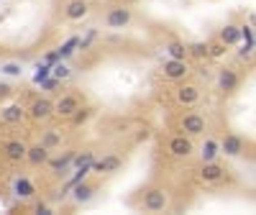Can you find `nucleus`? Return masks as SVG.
Here are the masks:
<instances>
[{
    "label": "nucleus",
    "instance_id": "aec40b11",
    "mask_svg": "<svg viewBox=\"0 0 256 215\" xmlns=\"http://www.w3.org/2000/svg\"><path fill=\"white\" fill-rule=\"evenodd\" d=\"M221 41L225 46H236L241 41V33H239V26L236 23H225V29H221Z\"/></svg>",
    "mask_w": 256,
    "mask_h": 215
},
{
    "label": "nucleus",
    "instance_id": "7c9ffc66",
    "mask_svg": "<svg viewBox=\"0 0 256 215\" xmlns=\"http://www.w3.org/2000/svg\"><path fill=\"white\" fill-rule=\"evenodd\" d=\"M239 33H241V39L246 44H254V29L251 26H239Z\"/></svg>",
    "mask_w": 256,
    "mask_h": 215
},
{
    "label": "nucleus",
    "instance_id": "dca6fc26",
    "mask_svg": "<svg viewBox=\"0 0 256 215\" xmlns=\"http://www.w3.org/2000/svg\"><path fill=\"white\" fill-rule=\"evenodd\" d=\"M93 197H95V187L90 184V182H85V179L72 187V200H75L77 205H87Z\"/></svg>",
    "mask_w": 256,
    "mask_h": 215
},
{
    "label": "nucleus",
    "instance_id": "9b49d317",
    "mask_svg": "<svg viewBox=\"0 0 256 215\" xmlns=\"http://www.w3.org/2000/svg\"><path fill=\"white\" fill-rule=\"evenodd\" d=\"M23 118H26V108L21 103H13V105L0 108V121H3L5 125H16V123H21Z\"/></svg>",
    "mask_w": 256,
    "mask_h": 215
},
{
    "label": "nucleus",
    "instance_id": "f704fd0d",
    "mask_svg": "<svg viewBox=\"0 0 256 215\" xmlns=\"http://www.w3.org/2000/svg\"><path fill=\"white\" fill-rule=\"evenodd\" d=\"M254 54V44H246V46L241 49V59H246V57H251Z\"/></svg>",
    "mask_w": 256,
    "mask_h": 215
},
{
    "label": "nucleus",
    "instance_id": "b1692460",
    "mask_svg": "<svg viewBox=\"0 0 256 215\" xmlns=\"http://www.w3.org/2000/svg\"><path fill=\"white\" fill-rule=\"evenodd\" d=\"M187 57H195V59H208V44L205 41H195L187 46Z\"/></svg>",
    "mask_w": 256,
    "mask_h": 215
},
{
    "label": "nucleus",
    "instance_id": "a878e982",
    "mask_svg": "<svg viewBox=\"0 0 256 215\" xmlns=\"http://www.w3.org/2000/svg\"><path fill=\"white\" fill-rule=\"evenodd\" d=\"M225 51H228V46H225L223 41L208 44V57H210V59H221V57H225Z\"/></svg>",
    "mask_w": 256,
    "mask_h": 215
},
{
    "label": "nucleus",
    "instance_id": "cd10ccee",
    "mask_svg": "<svg viewBox=\"0 0 256 215\" xmlns=\"http://www.w3.org/2000/svg\"><path fill=\"white\" fill-rule=\"evenodd\" d=\"M51 75H54V79H59V82H62V79L69 77V67L62 64V61H54V64H51Z\"/></svg>",
    "mask_w": 256,
    "mask_h": 215
},
{
    "label": "nucleus",
    "instance_id": "f03ea898",
    "mask_svg": "<svg viewBox=\"0 0 256 215\" xmlns=\"http://www.w3.org/2000/svg\"><path fill=\"white\" fill-rule=\"evenodd\" d=\"M161 72L167 79H172V82H182V79H187V75H190V64H187V59H167Z\"/></svg>",
    "mask_w": 256,
    "mask_h": 215
},
{
    "label": "nucleus",
    "instance_id": "9d476101",
    "mask_svg": "<svg viewBox=\"0 0 256 215\" xmlns=\"http://www.w3.org/2000/svg\"><path fill=\"white\" fill-rule=\"evenodd\" d=\"M121 156H115V154H108V156H103L100 161H93L90 164V172H97V174H115L118 169H121Z\"/></svg>",
    "mask_w": 256,
    "mask_h": 215
},
{
    "label": "nucleus",
    "instance_id": "c9c22d12",
    "mask_svg": "<svg viewBox=\"0 0 256 215\" xmlns=\"http://www.w3.org/2000/svg\"><path fill=\"white\" fill-rule=\"evenodd\" d=\"M8 95H11V85H0V100H5Z\"/></svg>",
    "mask_w": 256,
    "mask_h": 215
},
{
    "label": "nucleus",
    "instance_id": "20e7f679",
    "mask_svg": "<svg viewBox=\"0 0 256 215\" xmlns=\"http://www.w3.org/2000/svg\"><path fill=\"white\" fill-rule=\"evenodd\" d=\"M167 151L172 156H177V159H187L192 151H195V143H192V136H187V133H182V136H175L169 141V146Z\"/></svg>",
    "mask_w": 256,
    "mask_h": 215
},
{
    "label": "nucleus",
    "instance_id": "f3484780",
    "mask_svg": "<svg viewBox=\"0 0 256 215\" xmlns=\"http://www.w3.org/2000/svg\"><path fill=\"white\" fill-rule=\"evenodd\" d=\"M26 149L29 146H26L23 141H18V138H11V141L3 143V151L11 161H26Z\"/></svg>",
    "mask_w": 256,
    "mask_h": 215
},
{
    "label": "nucleus",
    "instance_id": "c756f323",
    "mask_svg": "<svg viewBox=\"0 0 256 215\" xmlns=\"http://www.w3.org/2000/svg\"><path fill=\"white\" fill-rule=\"evenodd\" d=\"M0 72H3V75H8V77H21V64H16V61H5L3 67H0Z\"/></svg>",
    "mask_w": 256,
    "mask_h": 215
},
{
    "label": "nucleus",
    "instance_id": "6ab92c4d",
    "mask_svg": "<svg viewBox=\"0 0 256 215\" xmlns=\"http://www.w3.org/2000/svg\"><path fill=\"white\" fill-rule=\"evenodd\" d=\"M13 195L21 197V200H31V197L36 195V184L31 182L29 177H18L16 184H13Z\"/></svg>",
    "mask_w": 256,
    "mask_h": 215
},
{
    "label": "nucleus",
    "instance_id": "5701e85b",
    "mask_svg": "<svg viewBox=\"0 0 256 215\" xmlns=\"http://www.w3.org/2000/svg\"><path fill=\"white\" fill-rule=\"evenodd\" d=\"M41 143H44V146H47L49 151H51V149H57V146H59V143H62V133H59L57 128H49L47 133H44V138H41Z\"/></svg>",
    "mask_w": 256,
    "mask_h": 215
},
{
    "label": "nucleus",
    "instance_id": "7ed1b4c3",
    "mask_svg": "<svg viewBox=\"0 0 256 215\" xmlns=\"http://www.w3.org/2000/svg\"><path fill=\"white\" fill-rule=\"evenodd\" d=\"M167 205H169V197L161 187H151V190L144 195V210H149V213H161Z\"/></svg>",
    "mask_w": 256,
    "mask_h": 215
},
{
    "label": "nucleus",
    "instance_id": "0eeeda50",
    "mask_svg": "<svg viewBox=\"0 0 256 215\" xmlns=\"http://www.w3.org/2000/svg\"><path fill=\"white\" fill-rule=\"evenodd\" d=\"M80 105H82V103H80L77 95H72V92H69V95H62L59 100L54 103V115H59V118H69V115L75 113Z\"/></svg>",
    "mask_w": 256,
    "mask_h": 215
},
{
    "label": "nucleus",
    "instance_id": "c85d7f7f",
    "mask_svg": "<svg viewBox=\"0 0 256 215\" xmlns=\"http://www.w3.org/2000/svg\"><path fill=\"white\" fill-rule=\"evenodd\" d=\"M75 46H80V39H69L67 44H62V49H57V54H59V59H67L72 51H75Z\"/></svg>",
    "mask_w": 256,
    "mask_h": 215
},
{
    "label": "nucleus",
    "instance_id": "2f4dec72",
    "mask_svg": "<svg viewBox=\"0 0 256 215\" xmlns=\"http://www.w3.org/2000/svg\"><path fill=\"white\" fill-rule=\"evenodd\" d=\"M49 72H51V67H49V64H39V72H36V77H33V79H36V82H44Z\"/></svg>",
    "mask_w": 256,
    "mask_h": 215
},
{
    "label": "nucleus",
    "instance_id": "39448f33",
    "mask_svg": "<svg viewBox=\"0 0 256 215\" xmlns=\"http://www.w3.org/2000/svg\"><path fill=\"white\" fill-rule=\"evenodd\" d=\"M26 115L33 121H49L54 115V103L49 100V97H39V100H33L31 108L26 110Z\"/></svg>",
    "mask_w": 256,
    "mask_h": 215
},
{
    "label": "nucleus",
    "instance_id": "6e6552de",
    "mask_svg": "<svg viewBox=\"0 0 256 215\" xmlns=\"http://www.w3.org/2000/svg\"><path fill=\"white\" fill-rule=\"evenodd\" d=\"M218 146H221V154H225V156H241L246 143H243L241 136H236V133H225Z\"/></svg>",
    "mask_w": 256,
    "mask_h": 215
},
{
    "label": "nucleus",
    "instance_id": "f257e3e1",
    "mask_svg": "<svg viewBox=\"0 0 256 215\" xmlns=\"http://www.w3.org/2000/svg\"><path fill=\"white\" fill-rule=\"evenodd\" d=\"M131 18H133V13L128 5H115L105 13V26L108 29H126L131 23Z\"/></svg>",
    "mask_w": 256,
    "mask_h": 215
},
{
    "label": "nucleus",
    "instance_id": "bb28decb",
    "mask_svg": "<svg viewBox=\"0 0 256 215\" xmlns=\"http://www.w3.org/2000/svg\"><path fill=\"white\" fill-rule=\"evenodd\" d=\"M93 161H95L93 151H85V154H75V156H72V164H75L77 169H80V167H90Z\"/></svg>",
    "mask_w": 256,
    "mask_h": 215
},
{
    "label": "nucleus",
    "instance_id": "e433bc0d",
    "mask_svg": "<svg viewBox=\"0 0 256 215\" xmlns=\"http://www.w3.org/2000/svg\"><path fill=\"white\" fill-rule=\"evenodd\" d=\"M57 82H59V79H49V82H39V85H44V90H51Z\"/></svg>",
    "mask_w": 256,
    "mask_h": 215
},
{
    "label": "nucleus",
    "instance_id": "423d86ee",
    "mask_svg": "<svg viewBox=\"0 0 256 215\" xmlns=\"http://www.w3.org/2000/svg\"><path fill=\"white\" fill-rule=\"evenodd\" d=\"M179 125H182V131H185L187 136H200V133H205V118L200 113H185Z\"/></svg>",
    "mask_w": 256,
    "mask_h": 215
},
{
    "label": "nucleus",
    "instance_id": "2eb2a0df",
    "mask_svg": "<svg viewBox=\"0 0 256 215\" xmlns=\"http://www.w3.org/2000/svg\"><path fill=\"white\" fill-rule=\"evenodd\" d=\"M218 87H221L223 92H233V90L239 87V75H236L233 67H223L218 72Z\"/></svg>",
    "mask_w": 256,
    "mask_h": 215
},
{
    "label": "nucleus",
    "instance_id": "f8f14e48",
    "mask_svg": "<svg viewBox=\"0 0 256 215\" xmlns=\"http://www.w3.org/2000/svg\"><path fill=\"white\" fill-rule=\"evenodd\" d=\"M49 156H51V151L44 146V143H33V146L26 149V161L33 167H44L49 161Z\"/></svg>",
    "mask_w": 256,
    "mask_h": 215
},
{
    "label": "nucleus",
    "instance_id": "4be33fe9",
    "mask_svg": "<svg viewBox=\"0 0 256 215\" xmlns=\"http://www.w3.org/2000/svg\"><path fill=\"white\" fill-rule=\"evenodd\" d=\"M167 57L169 59H187V44H182V41H172L167 44Z\"/></svg>",
    "mask_w": 256,
    "mask_h": 215
},
{
    "label": "nucleus",
    "instance_id": "412c9836",
    "mask_svg": "<svg viewBox=\"0 0 256 215\" xmlns=\"http://www.w3.org/2000/svg\"><path fill=\"white\" fill-rule=\"evenodd\" d=\"M218 154H221V146H218V141H213V138H208L203 143V149H200V159L203 161H215Z\"/></svg>",
    "mask_w": 256,
    "mask_h": 215
},
{
    "label": "nucleus",
    "instance_id": "393cba45",
    "mask_svg": "<svg viewBox=\"0 0 256 215\" xmlns=\"http://www.w3.org/2000/svg\"><path fill=\"white\" fill-rule=\"evenodd\" d=\"M90 115H93V108H82V105H80L77 110L69 115V121H72V125H82V123H87Z\"/></svg>",
    "mask_w": 256,
    "mask_h": 215
},
{
    "label": "nucleus",
    "instance_id": "473e14b6",
    "mask_svg": "<svg viewBox=\"0 0 256 215\" xmlns=\"http://www.w3.org/2000/svg\"><path fill=\"white\" fill-rule=\"evenodd\" d=\"M36 213H41V215H54V210L49 208L47 202H39V205H36Z\"/></svg>",
    "mask_w": 256,
    "mask_h": 215
},
{
    "label": "nucleus",
    "instance_id": "ddd939ff",
    "mask_svg": "<svg viewBox=\"0 0 256 215\" xmlns=\"http://www.w3.org/2000/svg\"><path fill=\"white\" fill-rule=\"evenodd\" d=\"M200 100V87L197 85H179L177 87V103L185 105V108H192L197 105Z\"/></svg>",
    "mask_w": 256,
    "mask_h": 215
},
{
    "label": "nucleus",
    "instance_id": "4468645a",
    "mask_svg": "<svg viewBox=\"0 0 256 215\" xmlns=\"http://www.w3.org/2000/svg\"><path fill=\"white\" fill-rule=\"evenodd\" d=\"M87 13H90L87 0H69V3L64 5V18H67V21H82Z\"/></svg>",
    "mask_w": 256,
    "mask_h": 215
},
{
    "label": "nucleus",
    "instance_id": "1a4fd4ad",
    "mask_svg": "<svg viewBox=\"0 0 256 215\" xmlns=\"http://www.w3.org/2000/svg\"><path fill=\"white\" fill-rule=\"evenodd\" d=\"M225 177V169L218 164V161H203V169H200V182L205 184H215Z\"/></svg>",
    "mask_w": 256,
    "mask_h": 215
},
{
    "label": "nucleus",
    "instance_id": "72a5a7b5",
    "mask_svg": "<svg viewBox=\"0 0 256 215\" xmlns=\"http://www.w3.org/2000/svg\"><path fill=\"white\" fill-rule=\"evenodd\" d=\"M54 61H59V54H57V51H49L47 57H44V64H49V67H51Z\"/></svg>",
    "mask_w": 256,
    "mask_h": 215
},
{
    "label": "nucleus",
    "instance_id": "a211bd4d",
    "mask_svg": "<svg viewBox=\"0 0 256 215\" xmlns=\"http://www.w3.org/2000/svg\"><path fill=\"white\" fill-rule=\"evenodd\" d=\"M72 156H75V151H67L64 156H57V159H51L47 161V167L51 169L54 174H62V177H67L69 174V164H72Z\"/></svg>",
    "mask_w": 256,
    "mask_h": 215
}]
</instances>
